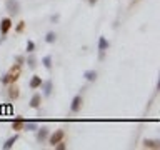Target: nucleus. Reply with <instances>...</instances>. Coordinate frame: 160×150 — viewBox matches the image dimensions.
Listing matches in <instances>:
<instances>
[{
	"label": "nucleus",
	"mask_w": 160,
	"mask_h": 150,
	"mask_svg": "<svg viewBox=\"0 0 160 150\" xmlns=\"http://www.w3.org/2000/svg\"><path fill=\"white\" fill-rule=\"evenodd\" d=\"M20 70H22V65L20 63H14V65L10 67V70L7 72L5 75L0 79V82L2 85H9V83H15L17 80L20 79Z\"/></svg>",
	"instance_id": "nucleus-1"
},
{
	"label": "nucleus",
	"mask_w": 160,
	"mask_h": 150,
	"mask_svg": "<svg viewBox=\"0 0 160 150\" xmlns=\"http://www.w3.org/2000/svg\"><path fill=\"white\" fill-rule=\"evenodd\" d=\"M5 9L10 15H18L20 14V3L18 0H7L5 2Z\"/></svg>",
	"instance_id": "nucleus-2"
},
{
	"label": "nucleus",
	"mask_w": 160,
	"mask_h": 150,
	"mask_svg": "<svg viewBox=\"0 0 160 150\" xmlns=\"http://www.w3.org/2000/svg\"><path fill=\"white\" fill-rule=\"evenodd\" d=\"M64 137H65V132L62 128H59V130H55L52 135H48V144H50L52 147H55V144H59L60 140H64Z\"/></svg>",
	"instance_id": "nucleus-3"
},
{
	"label": "nucleus",
	"mask_w": 160,
	"mask_h": 150,
	"mask_svg": "<svg viewBox=\"0 0 160 150\" xmlns=\"http://www.w3.org/2000/svg\"><path fill=\"white\" fill-rule=\"evenodd\" d=\"M82 105H84V99H82V95H75L72 99V103H70V112H73V113L80 112Z\"/></svg>",
	"instance_id": "nucleus-4"
},
{
	"label": "nucleus",
	"mask_w": 160,
	"mask_h": 150,
	"mask_svg": "<svg viewBox=\"0 0 160 150\" xmlns=\"http://www.w3.org/2000/svg\"><path fill=\"white\" fill-rule=\"evenodd\" d=\"M7 95H9L10 100H17L20 95V88L15 83H9V88H7Z\"/></svg>",
	"instance_id": "nucleus-5"
},
{
	"label": "nucleus",
	"mask_w": 160,
	"mask_h": 150,
	"mask_svg": "<svg viewBox=\"0 0 160 150\" xmlns=\"http://www.w3.org/2000/svg\"><path fill=\"white\" fill-rule=\"evenodd\" d=\"M12 28V18H2V22H0V34L2 35H7L9 34V30Z\"/></svg>",
	"instance_id": "nucleus-6"
},
{
	"label": "nucleus",
	"mask_w": 160,
	"mask_h": 150,
	"mask_svg": "<svg viewBox=\"0 0 160 150\" xmlns=\"http://www.w3.org/2000/svg\"><path fill=\"white\" fill-rule=\"evenodd\" d=\"M37 142H40V144H42V142L43 140H47L48 139V128L47 127H39V128H37Z\"/></svg>",
	"instance_id": "nucleus-7"
},
{
	"label": "nucleus",
	"mask_w": 160,
	"mask_h": 150,
	"mask_svg": "<svg viewBox=\"0 0 160 150\" xmlns=\"http://www.w3.org/2000/svg\"><path fill=\"white\" fill-rule=\"evenodd\" d=\"M42 90H43V97H50L52 95V90H53V83L52 80H45V82H42Z\"/></svg>",
	"instance_id": "nucleus-8"
},
{
	"label": "nucleus",
	"mask_w": 160,
	"mask_h": 150,
	"mask_svg": "<svg viewBox=\"0 0 160 150\" xmlns=\"http://www.w3.org/2000/svg\"><path fill=\"white\" fill-rule=\"evenodd\" d=\"M23 125H25V119H22V117H17V119L12 122V128H14L15 132H20V130H23Z\"/></svg>",
	"instance_id": "nucleus-9"
},
{
	"label": "nucleus",
	"mask_w": 160,
	"mask_h": 150,
	"mask_svg": "<svg viewBox=\"0 0 160 150\" xmlns=\"http://www.w3.org/2000/svg\"><path fill=\"white\" fill-rule=\"evenodd\" d=\"M110 43L109 40H107L105 37H98V52H102V54H105L107 50H109Z\"/></svg>",
	"instance_id": "nucleus-10"
},
{
	"label": "nucleus",
	"mask_w": 160,
	"mask_h": 150,
	"mask_svg": "<svg viewBox=\"0 0 160 150\" xmlns=\"http://www.w3.org/2000/svg\"><path fill=\"white\" fill-rule=\"evenodd\" d=\"M42 82H43V80H42V77H40V75H34L30 79V82H28V85H30V88H34V90H35V88H40Z\"/></svg>",
	"instance_id": "nucleus-11"
},
{
	"label": "nucleus",
	"mask_w": 160,
	"mask_h": 150,
	"mask_svg": "<svg viewBox=\"0 0 160 150\" xmlns=\"http://www.w3.org/2000/svg\"><path fill=\"white\" fill-rule=\"evenodd\" d=\"M40 105H42V95L40 94H34L30 99V107L32 108H39Z\"/></svg>",
	"instance_id": "nucleus-12"
},
{
	"label": "nucleus",
	"mask_w": 160,
	"mask_h": 150,
	"mask_svg": "<svg viewBox=\"0 0 160 150\" xmlns=\"http://www.w3.org/2000/svg\"><path fill=\"white\" fill-rule=\"evenodd\" d=\"M17 140H18V133H15V135H12V137H9V139L5 140V144H3L2 147L5 148V150H9V148L14 147V145H15V142H17Z\"/></svg>",
	"instance_id": "nucleus-13"
},
{
	"label": "nucleus",
	"mask_w": 160,
	"mask_h": 150,
	"mask_svg": "<svg viewBox=\"0 0 160 150\" xmlns=\"http://www.w3.org/2000/svg\"><path fill=\"white\" fill-rule=\"evenodd\" d=\"M84 77H85V80H88V82H95L98 74H97L95 70H85L84 72Z\"/></svg>",
	"instance_id": "nucleus-14"
},
{
	"label": "nucleus",
	"mask_w": 160,
	"mask_h": 150,
	"mask_svg": "<svg viewBox=\"0 0 160 150\" xmlns=\"http://www.w3.org/2000/svg\"><path fill=\"white\" fill-rule=\"evenodd\" d=\"M158 147H160L158 140H149V139L143 140V148H158Z\"/></svg>",
	"instance_id": "nucleus-15"
},
{
	"label": "nucleus",
	"mask_w": 160,
	"mask_h": 150,
	"mask_svg": "<svg viewBox=\"0 0 160 150\" xmlns=\"http://www.w3.org/2000/svg\"><path fill=\"white\" fill-rule=\"evenodd\" d=\"M37 128H39V124H37V122H27V120H25V125H23V130L35 132Z\"/></svg>",
	"instance_id": "nucleus-16"
},
{
	"label": "nucleus",
	"mask_w": 160,
	"mask_h": 150,
	"mask_svg": "<svg viewBox=\"0 0 160 150\" xmlns=\"http://www.w3.org/2000/svg\"><path fill=\"white\" fill-rule=\"evenodd\" d=\"M25 63L28 65V68H32V70H34V68L37 67V59L34 55H28V59L25 60Z\"/></svg>",
	"instance_id": "nucleus-17"
},
{
	"label": "nucleus",
	"mask_w": 160,
	"mask_h": 150,
	"mask_svg": "<svg viewBox=\"0 0 160 150\" xmlns=\"http://www.w3.org/2000/svg\"><path fill=\"white\" fill-rule=\"evenodd\" d=\"M57 40V34L55 32H47V35H45V42L47 43H53Z\"/></svg>",
	"instance_id": "nucleus-18"
},
{
	"label": "nucleus",
	"mask_w": 160,
	"mask_h": 150,
	"mask_svg": "<svg viewBox=\"0 0 160 150\" xmlns=\"http://www.w3.org/2000/svg\"><path fill=\"white\" fill-rule=\"evenodd\" d=\"M42 63H43V67L47 68V70H50V68H52V57H50V55L43 57V59H42Z\"/></svg>",
	"instance_id": "nucleus-19"
},
{
	"label": "nucleus",
	"mask_w": 160,
	"mask_h": 150,
	"mask_svg": "<svg viewBox=\"0 0 160 150\" xmlns=\"http://www.w3.org/2000/svg\"><path fill=\"white\" fill-rule=\"evenodd\" d=\"M27 52H28V54H34V52H35V42H34V40H28V42H27Z\"/></svg>",
	"instance_id": "nucleus-20"
},
{
	"label": "nucleus",
	"mask_w": 160,
	"mask_h": 150,
	"mask_svg": "<svg viewBox=\"0 0 160 150\" xmlns=\"http://www.w3.org/2000/svg\"><path fill=\"white\" fill-rule=\"evenodd\" d=\"M23 30H25V22L22 20V22L17 23V27H15V32H17V34H22Z\"/></svg>",
	"instance_id": "nucleus-21"
},
{
	"label": "nucleus",
	"mask_w": 160,
	"mask_h": 150,
	"mask_svg": "<svg viewBox=\"0 0 160 150\" xmlns=\"http://www.w3.org/2000/svg\"><path fill=\"white\" fill-rule=\"evenodd\" d=\"M55 148L57 150H65V148H67V144H65L64 140H60L59 144H55Z\"/></svg>",
	"instance_id": "nucleus-22"
},
{
	"label": "nucleus",
	"mask_w": 160,
	"mask_h": 150,
	"mask_svg": "<svg viewBox=\"0 0 160 150\" xmlns=\"http://www.w3.org/2000/svg\"><path fill=\"white\" fill-rule=\"evenodd\" d=\"M15 63H20V65H22V63H25V59H23L22 55H15Z\"/></svg>",
	"instance_id": "nucleus-23"
},
{
	"label": "nucleus",
	"mask_w": 160,
	"mask_h": 150,
	"mask_svg": "<svg viewBox=\"0 0 160 150\" xmlns=\"http://www.w3.org/2000/svg\"><path fill=\"white\" fill-rule=\"evenodd\" d=\"M50 20H52V22H57V20H59V15H52Z\"/></svg>",
	"instance_id": "nucleus-24"
},
{
	"label": "nucleus",
	"mask_w": 160,
	"mask_h": 150,
	"mask_svg": "<svg viewBox=\"0 0 160 150\" xmlns=\"http://www.w3.org/2000/svg\"><path fill=\"white\" fill-rule=\"evenodd\" d=\"M97 2H98V0H88V3H90V5H95Z\"/></svg>",
	"instance_id": "nucleus-25"
}]
</instances>
